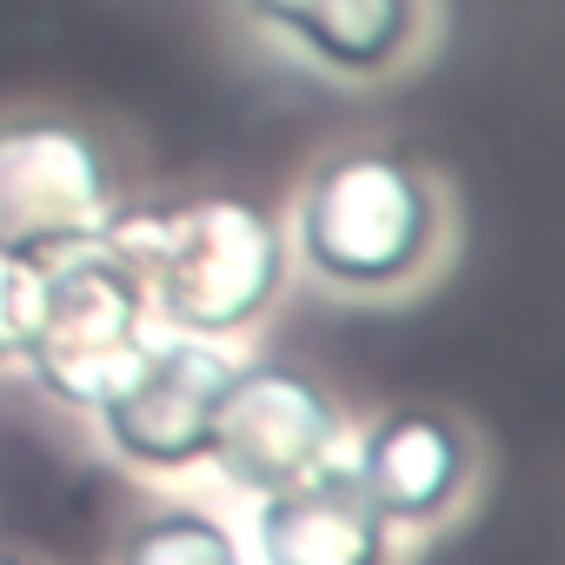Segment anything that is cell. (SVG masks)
<instances>
[{
	"instance_id": "6da1fadb",
	"label": "cell",
	"mask_w": 565,
	"mask_h": 565,
	"mask_svg": "<svg viewBox=\"0 0 565 565\" xmlns=\"http://www.w3.org/2000/svg\"><path fill=\"white\" fill-rule=\"evenodd\" d=\"M279 226L294 287L366 313L426 300L466 253L459 186L426 153L373 134L320 147L279 206Z\"/></svg>"
},
{
	"instance_id": "7a4b0ae2",
	"label": "cell",
	"mask_w": 565,
	"mask_h": 565,
	"mask_svg": "<svg viewBox=\"0 0 565 565\" xmlns=\"http://www.w3.org/2000/svg\"><path fill=\"white\" fill-rule=\"evenodd\" d=\"M153 307L160 333L253 340L294 294V253L279 206L239 186H134L94 233Z\"/></svg>"
},
{
	"instance_id": "3957f363",
	"label": "cell",
	"mask_w": 565,
	"mask_h": 565,
	"mask_svg": "<svg viewBox=\"0 0 565 565\" xmlns=\"http://www.w3.org/2000/svg\"><path fill=\"white\" fill-rule=\"evenodd\" d=\"M134 186V147L100 114L67 100L0 107V246L28 259L94 246V233Z\"/></svg>"
},
{
	"instance_id": "277c9868",
	"label": "cell",
	"mask_w": 565,
	"mask_h": 565,
	"mask_svg": "<svg viewBox=\"0 0 565 565\" xmlns=\"http://www.w3.org/2000/svg\"><path fill=\"white\" fill-rule=\"evenodd\" d=\"M153 333L160 327L140 279L107 246H74L41 266V300L14 373H28L54 413L87 426V413L134 373Z\"/></svg>"
},
{
	"instance_id": "5b68a950",
	"label": "cell",
	"mask_w": 565,
	"mask_h": 565,
	"mask_svg": "<svg viewBox=\"0 0 565 565\" xmlns=\"http://www.w3.org/2000/svg\"><path fill=\"white\" fill-rule=\"evenodd\" d=\"M226 14L273 61L347 94L419 81L452 34L446 0H226Z\"/></svg>"
},
{
	"instance_id": "8992f818",
	"label": "cell",
	"mask_w": 565,
	"mask_h": 565,
	"mask_svg": "<svg viewBox=\"0 0 565 565\" xmlns=\"http://www.w3.org/2000/svg\"><path fill=\"white\" fill-rule=\"evenodd\" d=\"M353 446V413L333 380H320L300 360H246L233 353V373L213 406V439H206V472L259 499L273 486L313 479L340 466Z\"/></svg>"
},
{
	"instance_id": "52a82bcc",
	"label": "cell",
	"mask_w": 565,
	"mask_h": 565,
	"mask_svg": "<svg viewBox=\"0 0 565 565\" xmlns=\"http://www.w3.org/2000/svg\"><path fill=\"white\" fill-rule=\"evenodd\" d=\"M347 472L360 479V492L393 532L433 545L486 499L492 446L479 419L446 399H386L380 413L353 419Z\"/></svg>"
},
{
	"instance_id": "ba28073f",
	"label": "cell",
	"mask_w": 565,
	"mask_h": 565,
	"mask_svg": "<svg viewBox=\"0 0 565 565\" xmlns=\"http://www.w3.org/2000/svg\"><path fill=\"white\" fill-rule=\"evenodd\" d=\"M226 373L233 347L193 333H153L134 373L87 413V433L140 486H186L206 472V439Z\"/></svg>"
},
{
	"instance_id": "9c48e42d",
	"label": "cell",
	"mask_w": 565,
	"mask_h": 565,
	"mask_svg": "<svg viewBox=\"0 0 565 565\" xmlns=\"http://www.w3.org/2000/svg\"><path fill=\"white\" fill-rule=\"evenodd\" d=\"M239 532L253 565H419V545L373 512L347 459L313 479L259 492Z\"/></svg>"
},
{
	"instance_id": "30bf717a",
	"label": "cell",
	"mask_w": 565,
	"mask_h": 565,
	"mask_svg": "<svg viewBox=\"0 0 565 565\" xmlns=\"http://www.w3.org/2000/svg\"><path fill=\"white\" fill-rule=\"evenodd\" d=\"M107 565H253V552L233 512L193 492H167L120 519Z\"/></svg>"
},
{
	"instance_id": "8fae6325",
	"label": "cell",
	"mask_w": 565,
	"mask_h": 565,
	"mask_svg": "<svg viewBox=\"0 0 565 565\" xmlns=\"http://www.w3.org/2000/svg\"><path fill=\"white\" fill-rule=\"evenodd\" d=\"M41 266L47 259H28L14 246H0V373L21 366V347H28V327H34V300H41Z\"/></svg>"
},
{
	"instance_id": "7c38bea8",
	"label": "cell",
	"mask_w": 565,
	"mask_h": 565,
	"mask_svg": "<svg viewBox=\"0 0 565 565\" xmlns=\"http://www.w3.org/2000/svg\"><path fill=\"white\" fill-rule=\"evenodd\" d=\"M0 565H41V558H28V552H14V545H0Z\"/></svg>"
}]
</instances>
